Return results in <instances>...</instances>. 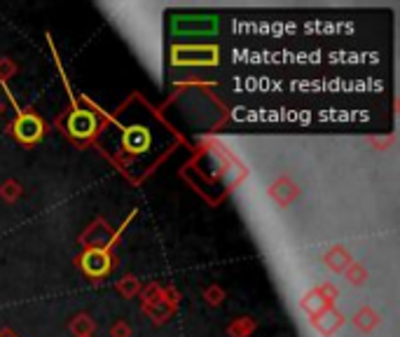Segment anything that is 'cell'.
I'll return each mask as SVG.
<instances>
[{
  "mask_svg": "<svg viewBox=\"0 0 400 337\" xmlns=\"http://www.w3.org/2000/svg\"><path fill=\"white\" fill-rule=\"evenodd\" d=\"M215 61H218V52L213 47L173 49V63H215Z\"/></svg>",
  "mask_w": 400,
  "mask_h": 337,
  "instance_id": "5",
  "label": "cell"
},
{
  "mask_svg": "<svg viewBox=\"0 0 400 337\" xmlns=\"http://www.w3.org/2000/svg\"><path fill=\"white\" fill-rule=\"evenodd\" d=\"M10 99H12V97H10ZM12 106H14V111H17V120H14V124H12L14 136H17L19 141L26 143V145L38 143L40 138L45 136V122H42L38 115L24 113V111H21V108L17 106V101H14V99H12Z\"/></svg>",
  "mask_w": 400,
  "mask_h": 337,
  "instance_id": "1",
  "label": "cell"
},
{
  "mask_svg": "<svg viewBox=\"0 0 400 337\" xmlns=\"http://www.w3.org/2000/svg\"><path fill=\"white\" fill-rule=\"evenodd\" d=\"M66 129L73 138L77 141H89V138L99 131V117L89 108H80L75 106L66 120Z\"/></svg>",
  "mask_w": 400,
  "mask_h": 337,
  "instance_id": "2",
  "label": "cell"
},
{
  "mask_svg": "<svg viewBox=\"0 0 400 337\" xmlns=\"http://www.w3.org/2000/svg\"><path fill=\"white\" fill-rule=\"evenodd\" d=\"M80 267H82V272L87 276H92V279H101V276H106L113 267L111 246L106 244L104 248H89V251H85L82 258H80Z\"/></svg>",
  "mask_w": 400,
  "mask_h": 337,
  "instance_id": "3",
  "label": "cell"
},
{
  "mask_svg": "<svg viewBox=\"0 0 400 337\" xmlns=\"http://www.w3.org/2000/svg\"><path fill=\"white\" fill-rule=\"evenodd\" d=\"M122 145H125V150L132 152V155L148 152L152 145L150 129L143 127V124H127V127H122Z\"/></svg>",
  "mask_w": 400,
  "mask_h": 337,
  "instance_id": "4",
  "label": "cell"
}]
</instances>
